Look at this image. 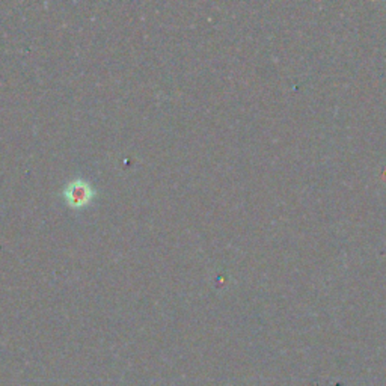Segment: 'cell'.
Here are the masks:
<instances>
[{
    "label": "cell",
    "mask_w": 386,
    "mask_h": 386,
    "mask_svg": "<svg viewBox=\"0 0 386 386\" xmlns=\"http://www.w3.org/2000/svg\"><path fill=\"white\" fill-rule=\"evenodd\" d=\"M91 190L83 183H74L69 186V190L67 192V196L69 199L72 205H83L91 198Z\"/></svg>",
    "instance_id": "cell-1"
}]
</instances>
